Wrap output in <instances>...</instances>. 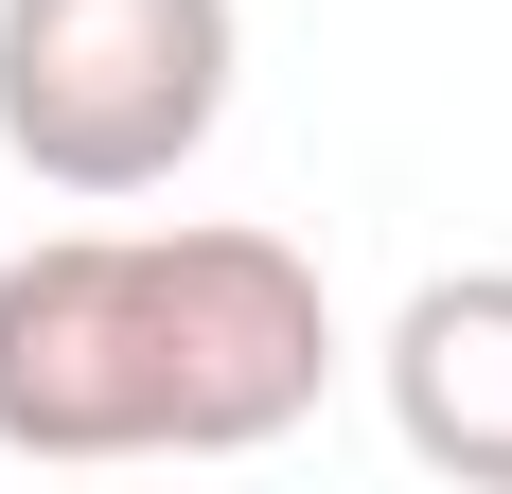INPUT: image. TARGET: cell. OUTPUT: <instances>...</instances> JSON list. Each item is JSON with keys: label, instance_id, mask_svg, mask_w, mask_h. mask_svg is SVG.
<instances>
[{"label": "cell", "instance_id": "1", "mask_svg": "<svg viewBox=\"0 0 512 494\" xmlns=\"http://www.w3.org/2000/svg\"><path fill=\"white\" fill-rule=\"evenodd\" d=\"M336 371L283 230H53L0 265V459H248Z\"/></svg>", "mask_w": 512, "mask_h": 494}, {"label": "cell", "instance_id": "2", "mask_svg": "<svg viewBox=\"0 0 512 494\" xmlns=\"http://www.w3.org/2000/svg\"><path fill=\"white\" fill-rule=\"evenodd\" d=\"M230 0H0V142L53 195H159L230 124Z\"/></svg>", "mask_w": 512, "mask_h": 494}, {"label": "cell", "instance_id": "3", "mask_svg": "<svg viewBox=\"0 0 512 494\" xmlns=\"http://www.w3.org/2000/svg\"><path fill=\"white\" fill-rule=\"evenodd\" d=\"M389 424L424 477L512 494V265H460L389 318Z\"/></svg>", "mask_w": 512, "mask_h": 494}]
</instances>
